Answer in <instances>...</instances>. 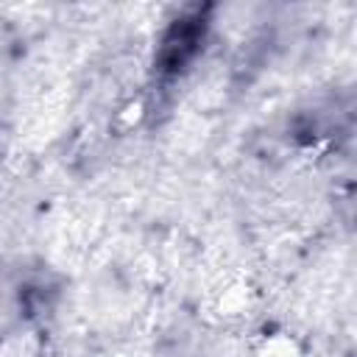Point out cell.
Listing matches in <instances>:
<instances>
[{
    "label": "cell",
    "mask_w": 357,
    "mask_h": 357,
    "mask_svg": "<svg viewBox=\"0 0 357 357\" xmlns=\"http://www.w3.org/2000/svg\"><path fill=\"white\" fill-rule=\"evenodd\" d=\"M251 357H301V354H298V346L290 337H284V335H268V337H262L254 346Z\"/></svg>",
    "instance_id": "1"
}]
</instances>
